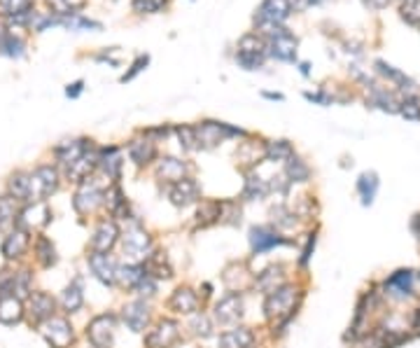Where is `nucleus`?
I'll list each match as a JSON object with an SVG mask.
<instances>
[{
	"label": "nucleus",
	"mask_w": 420,
	"mask_h": 348,
	"mask_svg": "<svg viewBox=\"0 0 420 348\" xmlns=\"http://www.w3.org/2000/svg\"><path fill=\"white\" fill-rule=\"evenodd\" d=\"M264 36L269 38L266 40V49L269 54L274 56L278 61H294L297 59V38L283 26H271V28H264Z\"/></svg>",
	"instance_id": "f257e3e1"
},
{
	"label": "nucleus",
	"mask_w": 420,
	"mask_h": 348,
	"mask_svg": "<svg viewBox=\"0 0 420 348\" xmlns=\"http://www.w3.org/2000/svg\"><path fill=\"white\" fill-rule=\"evenodd\" d=\"M292 8H294V0H264L257 16H254V21H257V26L262 31L271 26H280L292 14Z\"/></svg>",
	"instance_id": "f03ea898"
},
{
	"label": "nucleus",
	"mask_w": 420,
	"mask_h": 348,
	"mask_svg": "<svg viewBox=\"0 0 420 348\" xmlns=\"http://www.w3.org/2000/svg\"><path fill=\"white\" fill-rule=\"evenodd\" d=\"M59 175L52 166H40L31 173V201H40V199L49 197L56 190Z\"/></svg>",
	"instance_id": "7ed1b4c3"
},
{
	"label": "nucleus",
	"mask_w": 420,
	"mask_h": 348,
	"mask_svg": "<svg viewBox=\"0 0 420 348\" xmlns=\"http://www.w3.org/2000/svg\"><path fill=\"white\" fill-rule=\"evenodd\" d=\"M42 332H44L47 341H49V344H52L54 348H66V346L73 341V330H70V325H68L66 321H61V318H49Z\"/></svg>",
	"instance_id": "20e7f679"
},
{
	"label": "nucleus",
	"mask_w": 420,
	"mask_h": 348,
	"mask_svg": "<svg viewBox=\"0 0 420 348\" xmlns=\"http://www.w3.org/2000/svg\"><path fill=\"white\" fill-rule=\"evenodd\" d=\"M24 318V309H21V299H16L10 293H0V323L14 325Z\"/></svg>",
	"instance_id": "39448f33"
},
{
	"label": "nucleus",
	"mask_w": 420,
	"mask_h": 348,
	"mask_svg": "<svg viewBox=\"0 0 420 348\" xmlns=\"http://www.w3.org/2000/svg\"><path fill=\"white\" fill-rule=\"evenodd\" d=\"M292 301H294L292 288H278L266 299V311H269V316H283L285 311L292 309Z\"/></svg>",
	"instance_id": "423d86ee"
},
{
	"label": "nucleus",
	"mask_w": 420,
	"mask_h": 348,
	"mask_svg": "<svg viewBox=\"0 0 420 348\" xmlns=\"http://www.w3.org/2000/svg\"><path fill=\"white\" fill-rule=\"evenodd\" d=\"M250 243H252L254 253H266V250L280 245L283 238L278 236L274 229H269V227H254V229L250 232Z\"/></svg>",
	"instance_id": "0eeeda50"
},
{
	"label": "nucleus",
	"mask_w": 420,
	"mask_h": 348,
	"mask_svg": "<svg viewBox=\"0 0 420 348\" xmlns=\"http://www.w3.org/2000/svg\"><path fill=\"white\" fill-rule=\"evenodd\" d=\"M89 339H92L94 346L99 348H107L112 341V318L110 316H99L89 327Z\"/></svg>",
	"instance_id": "6e6552de"
},
{
	"label": "nucleus",
	"mask_w": 420,
	"mask_h": 348,
	"mask_svg": "<svg viewBox=\"0 0 420 348\" xmlns=\"http://www.w3.org/2000/svg\"><path fill=\"white\" fill-rule=\"evenodd\" d=\"M168 194H171L173 203H178V206H187V203L196 201V197H198V187H196V182H194V180L183 178V180L173 182V187H171V192H168Z\"/></svg>",
	"instance_id": "1a4fd4ad"
},
{
	"label": "nucleus",
	"mask_w": 420,
	"mask_h": 348,
	"mask_svg": "<svg viewBox=\"0 0 420 348\" xmlns=\"http://www.w3.org/2000/svg\"><path fill=\"white\" fill-rule=\"evenodd\" d=\"M373 66H376V73H381L383 77H388V79H393L395 84H399V89H402V91H411V94H418L416 82H413V79H408L402 71H397L395 66L385 64V61H381V59H378Z\"/></svg>",
	"instance_id": "9d476101"
},
{
	"label": "nucleus",
	"mask_w": 420,
	"mask_h": 348,
	"mask_svg": "<svg viewBox=\"0 0 420 348\" xmlns=\"http://www.w3.org/2000/svg\"><path fill=\"white\" fill-rule=\"evenodd\" d=\"M115 238H117L115 222H101L99 229H96L94 241H92V248L96 253H107V250L112 248V243H115Z\"/></svg>",
	"instance_id": "9b49d317"
},
{
	"label": "nucleus",
	"mask_w": 420,
	"mask_h": 348,
	"mask_svg": "<svg viewBox=\"0 0 420 348\" xmlns=\"http://www.w3.org/2000/svg\"><path fill=\"white\" fill-rule=\"evenodd\" d=\"M87 140H66L61 142L59 147H56V157H59V162L68 166V164H73L77 157H82L84 152H87Z\"/></svg>",
	"instance_id": "f8f14e48"
},
{
	"label": "nucleus",
	"mask_w": 420,
	"mask_h": 348,
	"mask_svg": "<svg viewBox=\"0 0 420 348\" xmlns=\"http://www.w3.org/2000/svg\"><path fill=\"white\" fill-rule=\"evenodd\" d=\"M28 248V234L26 232H12L8 238L3 241V255L8 260L21 258Z\"/></svg>",
	"instance_id": "ddd939ff"
},
{
	"label": "nucleus",
	"mask_w": 420,
	"mask_h": 348,
	"mask_svg": "<svg viewBox=\"0 0 420 348\" xmlns=\"http://www.w3.org/2000/svg\"><path fill=\"white\" fill-rule=\"evenodd\" d=\"M89 264H92V269L96 276L101 278V281H105V283H112L115 281V262H112V258H107L105 253H96L89 258Z\"/></svg>",
	"instance_id": "4468645a"
},
{
	"label": "nucleus",
	"mask_w": 420,
	"mask_h": 348,
	"mask_svg": "<svg viewBox=\"0 0 420 348\" xmlns=\"http://www.w3.org/2000/svg\"><path fill=\"white\" fill-rule=\"evenodd\" d=\"M54 313V299L47 293H33L31 297V316L33 321H42V318H52Z\"/></svg>",
	"instance_id": "2eb2a0df"
},
{
	"label": "nucleus",
	"mask_w": 420,
	"mask_h": 348,
	"mask_svg": "<svg viewBox=\"0 0 420 348\" xmlns=\"http://www.w3.org/2000/svg\"><path fill=\"white\" fill-rule=\"evenodd\" d=\"M411 285H413V271L408 269H402V271H395L393 276L385 281V290H395V295L399 297H408L411 295Z\"/></svg>",
	"instance_id": "dca6fc26"
},
{
	"label": "nucleus",
	"mask_w": 420,
	"mask_h": 348,
	"mask_svg": "<svg viewBox=\"0 0 420 348\" xmlns=\"http://www.w3.org/2000/svg\"><path fill=\"white\" fill-rule=\"evenodd\" d=\"M10 192H12L16 201H31V173L16 171L10 178Z\"/></svg>",
	"instance_id": "f3484780"
},
{
	"label": "nucleus",
	"mask_w": 420,
	"mask_h": 348,
	"mask_svg": "<svg viewBox=\"0 0 420 348\" xmlns=\"http://www.w3.org/2000/svg\"><path fill=\"white\" fill-rule=\"evenodd\" d=\"M129 155L138 166H143V164H150L152 157H155V142L150 140H131V145H129Z\"/></svg>",
	"instance_id": "a211bd4d"
},
{
	"label": "nucleus",
	"mask_w": 420,
	"mask_h": 348,
	"mask_svg": "<svg viewBox=\"0 0 420 348\" xmlns=\"http://www.w3.org/2000/svg\"><path fill=\"white\" fill-rule=\"evenodd\" d=\"M238 54H262L266 56V40L257 33H246L238 40Z\"/></svg>",
	"instance_id": "6ab92c4d"
},
{
	"label": "nucleus",
	"mask_w": 420,
	"mask_h": 348,
	"mask_svg": "<svg viewBox=\"0 0 420 348\" xmlns=\"http://www.w3.org/2000/svg\"><path fill=\"white\" fill-rule=\"evenodd\" d=\"M357 190H360V197H362V203L369 206L373 201L378 192V175L376 173H362L360 180H357Z\"/></svg>",
	"instance_id": "aec40b11"
},
{
	"label": "nucleus",
	"mask_w": 420,
	"mask_h": 348,
	"mask_svg": "<svg viewBox=\"0 0 420 348\" xmlns=\"http://www.w3.org/2000/svg\"><path fill=\"white\" fill-rule=\"evenodd\" d=\"M99 164L105 169V173L110 178H117L119 175V169H122V157H119V150L117 147H105L99 157Z\"/></svg>",
	"instance_id": "412c9836"
},
{
	"label": "nucleus",
	"mask_w": 420,
	"mask_h": 348,
	"mask_svg": "<svg viewBox=\"0 0 420 348\" xmlns=\"http://www.w3.org/2000/svg\"><path fill=\"white\" fill-rule=\"evenodd\" d=\"M220 344H222V348H248L250 344H252V334L243 327L231 330V332L220 336Z\"/></svg>",
	"instance_id": "4be33fe9"
},
{
	"label": "nucleus",
	"mask_w": 420,
	"mask_h": 348,
	"mask_svg": "<svg viewBox=\"0 0 420 348\" xmlns=\"http://www.w3.org/2000/svg\"><path fill=\"white\" fill-rule=\"evenodd\" d=\"M367 103L381 108L385 112H399V103L395 101V96L385 89H373L371 91V99H367Z\"/></svg>",
	"instance_id": "5701e85b"
},
{
	"label": "nucleus",
	"mask_w": 420,
	"mask_h": 348,
	"mask_svg": "<svg viewBox=\"0 0 420 348\" xmlns=\"http://www.w3.org/2000/svg\"><path fill=\"white\" fill-rule=\"evenodd\" d=\"M159 175H161V178H166L168 182L183 180V175H185V164L178 162V159H173V157L163 159L161 166H159Z\"/></svg>",
	"instance_id": "b1692460"
},
{
	"label": "nucleus",
	"mask_w": 420,
	"mask_h": 348,
	"mask_svg": "<svg viewBox=\"0 0 420 348\" xmlns=\"http://www.w3.org/2000/svg\"><path fill=\"white\" fill-rule=\"evenodd\" d=\"M16 220V199L14 197H0V229L12 227Z\"/></svg>",
	"instance_id": "393cba45"
},
{
	"label": "nucleus",
	"mask_w": 420,
	"mask_h": 348,
	"mask_svg": "<svg viewBox=\"0 0 420 348\" xmlns=\"http://www.w3.org/2000/svg\"><path fill=\"white\" fill-rule=\"evenodd\" d=\"M229 301H231V295L224 297V299L218 304V321L220 323H231L241 316V299H236L234 306H229Z\"/></svg>",
	"instance_id": "a878e982"
},
{
	"label": "nucleus",
	"mask_w": 420,
	"mask_h": 348,
	"mask_svg": "<svg viewBox=\"0 0 420 348\" xmlns=\"http://www.w3.org/2000/svg\"><path fill=\"white\" fill-rule=\"evenodd\" d=\"M0 54L21 56L24 54V42L19 38H14L12 33H0Z\"/></svg>",
	"instance_id": "bb28decb"
},
{
	"label": "nucleus",
	"mask_w": 420,
	"mask_h": 348,
	"mask_svg": "<svg viewBox=\"0 0 420 348\" xmlns=\"http://www.w3.org/2000/svg\"><path fill=\"white\" fill-rule=\"evenodd\" d=\"M266 157L269 159H289L292 157V145L287 140H271L266 142Z\"/></svg>",
	"instance_id": "cd10ccee"
},
{
	"label": "nucleus",
	"mask_w": 420,
	"mask_h": 348,
	"mask_svg": "<svg viewBox=\"0 0 420 348\" xmlns=\"http://www.w3.org/2000/svg\"><path fill=\"white\" fill-rule=\"evenodd\" d=\"M124 318H127V323L131 325L135 332H140V327H143L145 321H147V309H145L143 304H131Z\"/></svg>",
	"instance_id": "c85d7f7f"
},
{
	"label": "nucleus",
	"mask_w": 420,
	"mask_h": 348,
	"mask_svg": "<svg viewBox=\"0 0 420 348\" xmlns=\"http://www.w3.org/2000/svg\"><path fill=\"white\" fill-rule=\"evenodd\" d=\"M287 175L294 182H304L306 178H309V166H306V164L299 157L292 155V157L287 159Z\"/></svg>",
	"instance_id": "c756f323"
},
{
	"label": "nucleus",
	"mask_w": 420,
	"mask_h": 348,
	"mask_svg": "<svg viewBox=\"0 0 420 348\" xmlns=\"http://www.w3.org/2000/svg\"><path fill=\"white\" fill-rule=\"evenodd\" d=\"M12 290L16 293V299H24V297L31 293V273H28V271L14 273ZM12 290H10V293H12Z\"/></svg>",
	"instance_id": "7c9ffc66"
},
{
	"label": "nucleus",
	"mask_w": 420,
	"mask_h": 348,
	"mask_svg": "<svg viewBox=\"0 0 420 348\" xmlns=\"http://www.w3.org/2000/svg\"><path fill=\"white\" fill-rule=\"evenodd\" d=\"M399 12L402 19H406L408 24H420V0H404Z\"/></svg>",
	"instance_id": "2f4dec72"
},
{
	"label": "nucleus",
	"mask_w": 420,
	"mask_h": 348,
	"mask_svg": "<svg viewBox=\"0 0 420 348\" xmlns=\"http://www.w3.org/2000/svg\"><path fill=\"white\" fill-rule=\"evenodd\" d=\"M124 245H127L129 253H145V248L150 245V238H147V234H127Z\"/></svg>",
	"instance_id": "473e14b6"
},
{
	"label": "nucleus",
	"mask_w": 420,
	"mask_h": 348,
	"mask_svg": "<svg viewBox=\"0 0 420 348\" xmlns=\"http://www.w3.org/2000/svg\"><path fill=\"white\" fill-rule=\"evenodd\" d=\"M175 304L180 306V309H183L185 313H189V311H194L196 309V297H194V293H192V290H178V293H175Z\"/></svg>",
	"instance_id": "72a5a7b5"
},
{
	"label": "nucleus",
	"mask_w": 420,
	"mask_h": 348,
	"mask_svg": "<svg viewBox=\"0 0 420 348\" xmlns=\"http://www.w3.org/2000/svg\"><path fill=\"white\" fill-rule=\"evenodd\" d=\"M64 306H66V311H77L79 306H82V293H79L77 285H70L64 293Z\"/></svg>",
	"instance_id": "f704fd0d"
},
{
	"label": "nucleus",
	"mask_w": 420,
	"mask_h": 348,
	"mask_svg": "<svg viewBox=\"0 0 420 348\" xmlns=\"http://www.w3.org/2000/svg\"><path fill=\"white\" fill-rule=\"evenodd\" d=\"M264 59L266 56L262 54H236V61L246 68V71H259V68L264 66Z\"/></svg>",
	"instance_id": "c9c22d12"
},
{
	"label": "nucleus",
	"mask_w": 420,
	"mask_h": 348,
	"mask_svg": "<svg viewBox=\"0 0 420 348\" xmlns=\"http://www.w3.org/2000/svg\"><path fill=\"white\" fill-rule=\"evenodd\" d=\"M399 112L411 122H420V105L416 99H406L404 103H399Z\"/></svg>",
	"instance_id": "e433bc0d"
},
{
	"label": "nucleus",
	"mask_w": 420,
	"mask_h": 348,
	"mask_svg": "<svg viewBox=\"0 0 420 348\" xmlns=\"http://www.w3.org/2000/svg\"><path fill=\"white\" fill-rule=\"evenodd\" d=\"M163 5H166V0H133V10H138V12H147V14L159 12Z\"/></svg>",
	"instance_id": "4c0bfd02"
},
{
	"label": "nucleus",
	"mask_w": 420,
	"mask_h": 348,
	"mask_svg": "<svg viewBox=\"0 0 420 348\" xmlns=\"http://www.w3.org/2000/svg\"><path fill=\"white\" fill-rule=\"evenodd\" d=\"M178 136H180V145L185 150H194V142H196V136H194V127H180L178 129Z\"/></svg>",
	"instance_id": "58836bf2"
},
{
	"label": "nucleus",
	"mask_w": 420,
	"mask_h": 348,
	"mask_svg": "<svg viewBox=\"0 0 420 348\" xmlns=\"http://www.w3.org/2000/svg\"><path fill=\"white\" fill-rule=\"evenodd\" d=\"M147 64H150V59H147V56H138V59H135V64L131 66V71H129L127 75L122 77V82H127V79H133L140 71H143V68H145Z\"/></svg>",
	"instance_id": "ea45409f"
},
{
	"label": "nucleus",
	"mask_w": 420,
	"mask_h": 348,
	"mask_svg": "<svg viewBox=\"0 0 420 348\" xmlns=\"http://www.w3.org/2000/svg\"><path fill=\"white\" fill-rule=\"evenodd\" d=\"M306 99H309V101H315V103H322V105H329V103H332V99H329L327 94H306Z\"/></svg>",
	"instance_id": "a19ab883"
},
{
	"label": "nucleus",
	"mask_w": 420,
	"mask_h": 348,
	"mask_svg": "<svg viewBox=\"0 0 420 348\" xmlns=\"http://www.w3.org/2000/svg\"><path fill=\"white\" fill-rule=\"evenodd\" d=\"M362 3H365L369 10H383V8H388L390 0H362Z\"/></svg>",
	"instance_id": "79ce46f5"
},
{
	"label": "nucleus",
	"mask_w": 420,
	"mask_h": 348,
	"mask_svg": "<svg viewBox=\"0 0 420 348\" xmlns=\"http://www.w3.org/2000/svg\"><path fill=\"white\" fill-rule=\"evenodd\" d=\"M82 94V82H73V84H68V89H66V96H70V99H75V96Z\"/></svg>",
	"instance_id": "37998d69"
},
{
	"label": "nucleus",
	"mask_w": 420,
	"mask_h": 348,
	"mask_svg": "<svg viewBox=\"0 0 420 348\" xmlns=\"http://www.w3.org/2000/svg\"><path fill=\"white\" fill-rule=\"evenodd\" d=\"M49 5H52V8L56 10V12H64V10L68 8V0H49Z\"/></svg>",
	"instance_id": "c03bdc74"
},
{
	"label": "nucleus",
	"mask_w": 420,
	"mask_h": 348,
	"mask_svg": "<svg viewBox=\"0 0 420 348\" xmlns=\"http://www.w3.org/2000/svg\"><path fill=\"white\" fill-rule=\"evenodd\" d=\"M266 99H276V101H283V96L280 94H264Z\"/></svg>",
	"instance_id": "a18cd8bd"
},
{
	"label": "nucleus",
	"mask_w": 420,
	"mask_h": 348,
	"mask_svg": "<svg viewBox=\"0 0 420 348\" xmlns=\"http://www.w3.org/2000/svg\"><path fill=\"white\" fill-rule=\"evenodd\" d=\"M299 68H302V73H304V75H309V64H302Z\"/></svg>",
	"instance_id": "49530a36"
},
{
	"label": "nucleus",
	"mask_w": 420,
	"mask_h": 348,
	"mask_svg": "<svg viewBox=\"0 0 420 348\" xmlns=\"http://www.w3.org/2000/svg\"><path fill=\"white\" fill-rule=\"evenodd\" d=\"M309 5H317V3H322V0H306Z\"/></svg>",
	"instance_id": "de8ad7c7"
},
{
	"label": "nucleus",
	"mask_w": 420,
	"mask_h": 348,
	"mask_svg": "<svg viewBox=\"0 0 420 348\" xmlns=\"http://www.w3.org/2000/svg\"><path fill=\"white\" fill-rule=\"evenodd\" d=\"M416 325L420 327V309H418V316H416Z\"/></svg>",
	"instance_id": "09e8293b"
}]
</instances>
